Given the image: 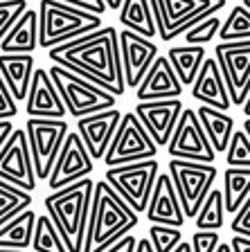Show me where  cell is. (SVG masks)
I'll use <instances>...</instances> for the list:
<instances>
[{"label":"cell","mask_w":250,"mask_h":252,"mask_svg":"<svg viewBox=\"0 0 250 252\" xmlns=\"http://www.w3.org/2000/svg\"><path fill=\"white\" fill-rule=\"evenodd\" d=\"M34 68L32 54H0V77L16 101H25Z\"/></svg>","instance_id":"23"},{"label":"cell","mask_w":250,"mask_h":252,"mask_svg":"<svg viewBox=\"0 0 250 252\" xmlns=\"http://www.w3.org/2000/svg\"><path fill=\"white\" fill-rule=\"evenodd\" d=\"M95 180L81 178L72 185L54 189L52 194L43 198V207L50 220L54 223L61 241L66 243L68 252H81L86 223H88L90 198H93Z\"/></svg>","instance_id":"3"},{"label":"cell","mask_w":250,"mask_h":252,"mask_svg":"<svg viewBox=\"0 0 250 252\" xmlns=\"http://www.w3.org/2000/svg\"><path fill=\"white\" fill-rule=\"evenodd\" d=\"M120 117H122V110L117 106H113V108L99 110V113H93V115H86L77 120V131L74 133L83 142V147H86L88 156L93 158V162L104 158L106 149H108L110 140L115 135V128L120 124Z\"/></svg>","instance_id":"17"},{"label":"cell","mask_w":250,"mask_h":252,"mask_svg":"<svg viewBox=\"0 0 250 252\" xmlns=\"http://www.w3.org/2000/svg\"><path fill=\"white\" fill-rule=\"evenodd\" d=\"M219 27H221V18L216 14L194 23V25L189 27V30H185V34H182L185 45H205V43H210L214 36H216Z\"/></svg>","instance_id":"34"},{"label":"cell","mask_w":250,"mask_h":252,"mask_svg":"<svg viewBox=\"0 0 250 252\" xmlns=\"http://www.w3.org/2000/svg\"><path fill=\"white\" fill-rule=\"evenodd\" d=\"M133 252H153L151 243H149V239H136V248H133Z\"/></svg>","instance_id":"44"},{"label":"cell","mask_w":250,"mask_h":252,"mask_svg":"<svg viewBox=\"0 0 250 252\" xmlns=\"http://www.w3.org/2000/svg\"><path fill=\"white\" fill-rule=\"evenodd\" d=\"M25 113L30 117H43V120H63L66 108L54 88L47 70L34 68L30 88L25 94Z\"/></svg>","instance_id":"20"},{"label":"cell","mask_w":250,"mask_h":252,"mask_svg":"<svg viewBox=\"0 0 250 252\" xmlns=\"http://www.w3.org/2000/svg\"><path fill=\"white\" fill-rule=\"evenodd\" d=\"M0 252H23V250H7V248H0Z\"/></svg>","instance_id":"48"},{"label":"cell","mask_w":250,"mask_h":252,"mask_svg":"<svg viewBox=\"0 0 250 252\" xmlns=\"http://www.w3.org/2000/svg\"><path fill=\"white\" fill-rule=\"evenodd\" d=\"M38 47V11L27 7L0 41L2 54H32Z\"/></svg>","instance_id":"22"},{"label":"cell","mask_w":250,"mask_h":252,"mask_svg":"<svg viewBox=\"0 0 250 252\" xmlns=\"http://www.w3.org/2000/svg\"><path fill=\"white\" fill-rule=\"evenodd\" d=\"M95 164L93 158L88 156L83 142L74 131H68L63 137V144L59 149V156L52 164V171L47 176V185L50 189H61L66 185H72L81 178H90Z\"/></svg>","instance_id":"13"},{"label":"cell","mask_w":250,"mask_h":252,"mask_svg":"<svg viewBox=\"0 0 250 252\" xmlns=\"http://www.w3.org/2000/svg\"><path fill=\"white\" fill-rule=\"evenodd\" d=\"M167 61L176 72L182 88L192 86L194 77L205 61V45H174L167 52Z\"/></svg>","instance_id":"25"},{"label":"cell","mask_w":250,"mask_h":252,"mask_svg":"<svg viewBox=\"0 0 250 252\" xmlns=\"http://www.w3.org/2000/svg\"><path fill=\"white\" fill-rule=\"evenodd\" d=\"M214 61L223 77L230 106H244L250 97V41L219 43L214 47Z\"/></svg>","instance_id":"11"},{"label":"cell","mask_w":250,"mask_h":252,"mask_svg":"<svg viewBox=\"0 0 250 252\" xmlns=\"http://www.w3.org/2000/svg\"><path fill=\"white\" fill-rule=\"evenodd\" d=\"M34 220H36V212L27 207L21 214H16L11 220H7L5 225H0V248L25 252L32 243Z\"/></svg>","instance_id":"26"},{"label":"cell","mask_w":250,"mask_h":252,"mask_svg":"<svg viewBox=\"0 0 250 252\" xmlns=\"http://www.w3.org/2000/svg\"><path fill=\"white\" fill-rule=\"evenodd\" d=\"M47 74H50L54 88H57L59 97H61L66 113H70L74 120L117 106L115 104L117 97H113L108 90L93 84L90 79L79 77V74L61 68L57 63H52V68L47 70Z\"/></svg>","instance_id":"5"},{"label":"cell","mask_w":250,"mask_h":252,"mask_svg":"<svg viewBox=\"0 0 250 252\" xmlns=\"http://www.w3.org/2000/svg\"><path fill=\"white\" fill-rule=\"evenodd\" d=\"M117 14L124 30L136 32L144 38L156 36V21H153L149 0H122Z\"/></svg>","instance_id":"28"},{"label":"cell","mask_w":250,"mask_h":252,"mask_svg":"<svg viewBox=\"0 0 250 252\" xmlns=\"http://www.w3.org/2000/svg\"><path fill=\"white\" fill-rule=\"evenodd\" d=\"M25 9L27 0H0V41Z\"/></svg>","instance_id":"36"},{"label":"cell","mask_w":250,"mask_h":252,"mask_svg":"<svg viewBox=\"0 0 250 252\" xmlns=\"http://www.w3.org/2000/svg\"><path fill=\"white\" fill-rule=\"evenodd\" d=\"M172 252H192V246H189V241H180Z\"/></svg>","instance_id":"46"},{"label":"cell","mask_w":250,"mask_h":252,"mask_svg":"<svg viewBox=\"0 0 250 252\" xmlns=\"http://www.w3.org/2000/svg\"><path fill=\"white\" fill-rule=\"evenodd\" d=\"M38 47L50 50L59 43L72 41L77 36L104 27L102 16L59 2V0H41L38 5Z\"/></svg>","instance_id":"4"},{"label":"cell","mask_w":250,"mask_h":252,"mask_svg":"<svg viewBox=\"0 0 250 252\" xmlns=\"http://www.w3.org/2000/svg\"><path fill=\"white\" fill-rule=\"evenodd\" d=\"M232 252H250V236L244 234H235V239L228 243Z\"/></svg>","instance_id":"42"},{"label":"cell","mask_w":250,"mask_h":252,"mask_svg":"<svg viewBox=\"0 0 250 252\" xmlns=\"http://www.w3.org/2000/svg\"><path fill=\"white\" fill-rule=\"evenodd\" d=\"M216 36L221 43H232V41H250V7L237 5L230 11V16L221 23Z\"/></svg>","instance_id":"32"},{"label":"cell","mask_w":250,"mask_h":252,"mask_svg":"<svg viewBox=\"0 0 250 252\" xmlns=\"http://www.w3.org/2000/svg\"><path fill=\"white\" fill-rule=\"evenodd\" d=\"M158 156V147L144 131V126L138 122V117L131 113H122L120 124L115 128V135L110 140L108 149L104 153L106 167H117L126 162H138V160H151Z\"/></svg>","instance_id":"10"},{"label":"cell","mask_w":250,"mask_h":252,"mask_svg":"<svg viewBox=\"0 0 250 252\" xmlns=\"http://www.w3.org/2000/svg\"><path fill=\"white\" fill-rule=\"evenodd\" d=\"M16 126L11 124V120H0V149H2V144L7 142V137L14 133Z\"/></svg>","instance_id":"43"},{"label":"cell","mask_w":250,"mask_h":252,"mask_svg":"<svg viewBox=\"0 0 250 252\" xmlns=\"http://www.w3.org/2000/svg\"><path fill=\"white\" fill-rule=\"evenodd\" d=\"M144 216L149 225H169V227H182L185 225V214H182L180 200L174 191L172 178L167 171H158L156 183L149 194Z\"/></svg>","instance_id":"18"},{"label":"cell","mask_w":250,"mask_h":252,"mask_svg":"<svg viewBox=\"0 0 250 252\" xmlns=\"http://www.w3.org/2000/svg\"><path fill=\"white\" fill-rule=\"evenodd\" d=\"M192 97L201 101L203 106L216 110H228L230 108V97L225 90L223 77L219 72V65L214 61V57H205L201 70L196 72L192 81Z\"/></svg>","instance_id":"21"},{"label":"cell","mask_w":250,"mask_h":252,"mask_svg":"<svg viewBox=\"0 0 250 252\" xmlns=\"http://www.w3.org/2000/svg\"><path fill=\"white\" fill-rule=\"evenodd\" d=\"M52 63L79 77L90 79L93 84L108 90L113 97L124 94V79L120 68V52H117V32L115 27L104 25L99 30L77 36L72 41L59 43L47 50Z\"/></svg>","instance_id":"1"},{"label":"cell","mask_w":250,"mask_h":252,"mask_svg":"<svg viewBox=\"0 0 250 252\" xmlns=\"http://www.w3.org/2000/svg\"><path fill=\"white\" fill-rule=\"evenodd\" d=\"M138 220H140V214L131 210L108 187L106 180H97L93 187L81 252H104L108 246L129 234L138 225Z\"/></svg>","instance_id":"2"},{"label":"cell","mask_w":250,"mask_h":252,"mask_svg":"<svg viewBox=\"0 0 250 252\" xmlns=\"http://www.w3.org/2000/svg\"><path fill=\"white\" fill-rule=\"evenodd\" d=\"M32 205V194L0 178V225H5L16 214Z\"/></svg>","instance_id":"30"},{"label":"cell","mask_w":250,"mask_h":252,"mask_svg":"<svg viewBox=\"0 0 250 252\" xmlns=\"http://www.w3.org/2000/svg\"><path fill=\"white\" fill-rule=\"evenodd\" d=\"M59 2H66V5L74 7V9L88 11V14H95V16H104L108 11L104 0H59Z\"/></svg>","instance_id":"40"},{"label":"cell","mask_w":250,"mask_h":252,"mask_svg":"<svg viewBox=\"0 0 250 252\" xmlns=\"http://www.w3.org/2000/svg\"><path fill=\"white\" fill-rule=\"evenodd\" d=\"M158 171H160V162L151 158V160H138V162L108 167L104 173V180L136 214H144Z\"/></svg>","instance_id":"7"},{"label":"cell","mask_w":250,"mask_h":252,"mask_svg":"<svg viewBox=\"0 0 250 252\" xmlns=\"http://www.w3.org/2000/svg\"><path fill=\"white\" fill-rule=\"evenodd\" d=\"M167 151L178 160H194V162L212 164L216 153L212 151L208 137L203 133V126L198 124V117L194 108H182L172 137L167 142Z\"/></svg>","instance_id":"12"},{"label":"cell","mask_w":250,"mask_h":252,"mask_svg":"<svg viewBox=\"0 0 250 252\" xmlns=\"http://www.w3.org/2000/svg\"><path fill=\"white\" fill-rule=\"evenodd\" d=\"M182 84L178 81L176 72L172 70L167 57L158 54L149 70L144 72L142 81L136 88L138 101H158V99H180Z\"/></svg>","instance_id":"19"},{"label":"cell","mask_w":250,"mask_h":252,"mask_svg":"<svg viewBox=\"0 0 250 252\" xmlns=\"http://www.w3.org/2000/svg\"><path fill=\"white\" fill-rule=\"evenodd\" d=\"M225 164L228 167H250V135L241 131H232L225 147Z\"/></svg>","instance_id":"33"},{"label":"cell","mask_w":250,"mask_h":252,"mask_svg":"<svg viewBox=\"0 0 250 252\" xmlns=\"http://www.w3.org/2000/svg\"><path fill=\"white\" fill-rule=\"evenodd\" d=\"M104 5H106V9L117 11L120 9V5H122V0H104Z\"/></svg>","instance_id":"45"},{"label":"cell","mask_w":250,"mask_h":252,"mask_svg":"<svg viewBox=\"0 0 250 252\" xmlns=\"http://www.w3.org/2000/svg\"><path fill=\"white\" fill-rule=\"evenodd\" d=\"M149 243H151L153 252H172L178 243L182 241L180 227H169V225H151L149 227Z\"/></svg>","instance_id":"35"},{"label":"cell","mask_w":250,"mask_h":252,"mask_svg":"<svg viewBox=\"0 0 250 252\" xmlns=\"http://www.w3.org/2000/svg\"><path fill=\"white\" fill-rule=\"evenodd\" d=\"M219 243H221L219 232H203V230H198L196 234L192 236L189 246H192V252H214Z\"/></svg>","instance_id":"37"},{"label":"cell","mask_w":250,"mask_h":252,"mask_svg":"<svg viewBox=\"0 0 250 252\" xmlns=\"http://www.w3.org/2000/svg\"><path fill=\"white\" fill-rule=\"evenodd\" d=\"M117 52H120V68L124 88L136 90L144 72L158 57V45L151 38H144L131 30L117 32Z\"/></svg>","instance_id":"14"},{"label":"cell","mask_w":250,"mask_h":252,"mask_svg":"<svg viewBox=\"0 0 250 252\" xmlns=\"http://www.w3.org/2000/svg\"><path fill=\"white\" fill-rule=\"evenodd\" d=\"M180 99H158V101H138L133 108V115L138 117L149 137L153 140L158 149L167 147V142L172 137V131L176 126L178 117L182 113Z\"/></svg>","instance_id":"16"},{"label":"cell","mask_w":250,"mask_h":252,"mask_svg":"<svg viewBox=\"0 0 250 252\" xmlns=\"http://www.w3.org/2000/svg\"><path fill=\"white\" fill-rule=\"evenodd\" d=\"M25 137L30 147L32 167L36 180H47L52 164L59 156L63 137L70 131L66 120H43V117H30L25 122Z\"/></svg>","instance_id":"9"},{"label":"cell","mask_w":250,"mask_h":252,"mask_svg":"<svg viewBox=\"0 0 250 252\" xmlns=\"http://www.w3.org/2000/svg\"><path fill=\"white\" fill-rule=\"evenodd\" d=\"M0 178L25 189L30 194L36 189V176H34L30 147H27L23 128H14V133L7 137V142L0 149Z\"/></svg>","instance_id":"15"},{"label":"cell","mask_w":250,"mask_h":252,"mask_svg":"<svg viewBox=\"0 0 250 252\" xmlns=\"http://www.w3.org/2000/svg\"><path fill=\"white\" fill-rule=\"evenodd\" d=\"M230 227H232L235 234H244V236L250 234V200H246L239 210L235 212V219H232Z\"/></svg>","instance_id":"39"},{"label":"cell","mask_w":250,"mask_h":252,"mask_svg":"<svg viewBox=\"0 0 250 252\" xmlns=\"http://www.w3.org/2000/svg\"><path fill=\"white\" fill-rule=\"evenodd\" d=\"M214 252H232V250H230V246H228L225 241H221L219 246H216V250H214Z\"/></svg>","instance_id":"47"},{"label":"cell","mask_w":250,"mask_h":252,"mask_svg":"<svg viewBox=\"0 0 250 252\" xmlns=\"http://www.w3.org/2000/svg\"><path fill=\"white\" fill-rule=\"evenodd\" d=\"M225 210H223V196L221 189H210V194L205 196V200L201 203L196 216V227L203 232H219L223 227V219H225Z\"/></svg>","instance_id":"29"},{"label":"cell","mask_w":250,"mask_h":252,"mask_svg":"<svg viewBox=\"0 0 250 252\" xmlns=\"http://www.w3.org/2000/svg\"><path fill=\"white\" fill-rule=\"evenodd\" d=\"M18 115V101L11 97L9 88L0 77V120H14Z\"/></svg>","instance_id":"38"},{"label":"cell","mask_w":250,"mask_h":252,"mask_svg":"<svg viewBox=\"0 0 250 252\" xmlns=\"http://www.w3.org/2000/svg\"><path fill=\"white\" fill-rule=\"evenodd\" d=\"M225 2L228 0H149L156 21V36L165 43L174 41L194 23L219 14Z\"/></svg>","instance_id":"6"},{"label":"cell","mask_w":250,"mask_h":252,"mask_svg":"<svg viewBox=\"0 0 250 252\" xmlns=\"http://www.w3.org/2000/svg\"><path fill=\"white\" fill-rule=\"evenodd\" d=\"M167 173L172 178L174 191H176L178 200H180L185 219H194L201 203L210 194L216 176H219L216 167L214 164H205V162H194V160L172 158Z\"/></svg>","instance_id":"8"},{"label":"cell","mask_w":250,"mask_h":252,"mask_svg":"<svg viewBox=\"0 0 250 252\" xmlns=\"http://www.w3.org/2000/svg\"><path fill=\"white\" fill-rule=\"evenodd\" d=\"M133 248H136V236L124 234L120 241H115L113 246H108L104 252H133Z\"/></svg>","instance_id":"41"},{"label":"cell","mask_w":250,"mask_h":252,"mask_svg":"<svg viewBox=\"0 0 250 252\" xmlns=\"http://www.w3.org/2000/svg\"><path fill=\"white\" fill-rule=\"evenodd\" d=\"M194 113L198 117V124L203 126V133L208 137L212 151L223 153L230 142V135L235 131V120L225 110L210 108V106H203V104H201V108L194 110Z\"/></svg>","instance_id":"24"},{"label":"cell","mask_w":250,"mask_h":252,"mask_svg":"<svg viewBox=\"0 0 250 252\" xmlns=\"http://www.w3.org/2000/svg\"><path fill=\"white\" fill-rule=\"evenodd\" d=\"M30 246L34 248V252H68L66 243L61 241V234L57 232V227H54V223L50 220L47 214H36Z\"/></svg>","instance_id":"31"},{"label":"cell","mask_w":250,"mask_h":252,"mask_svg":"<svg viewBox=\"0 0 250 252\" xmlns=\"http://www.w3.org/2000/svg\"><path fill=\"white\" fill-rule=\"evenodd\" d=\"M223 210L235 214L246 200H250V167H228L223 171Z\"/></svg>","instance_id":"27"}]
</instances>
